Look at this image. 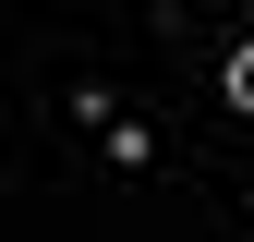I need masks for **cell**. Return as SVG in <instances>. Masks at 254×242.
Here are the masks:
<instances>
[{
    "label": "cell",
    "mask_w": 254,
    "mask_h": 242,
    "mask_svg": "<svg viewBox=\"0 0 254 242\" xmlns=\"http://www.w3.org/2000/svg\"><path fill=\"white\" fill-rule=\"evenodd\" d=\"M230 109H254V49H242V60H230Z\"/></svg>",
    "instance_id": "obj_1"
}]
</instances>
